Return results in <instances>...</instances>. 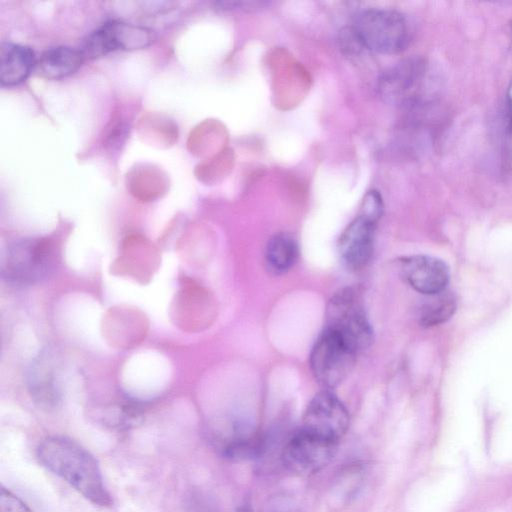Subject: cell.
<instances>
[{
  "label": "cell",
  "instance_id": "obj_1",
  "mask_svg": "<svg viewBox=\"0 0 512 512\" xmlns=\"http://www.w3.org/2000/svg\"><path fill=\"white\" fill-rule=\"evenodd\" d=\"M39 462L95 505L110 506L100 467L93 455L63 436L45 438L37 448Z\"/></svg>",
  "mask_w": 512,
  "mask_h": 512
},
{
  "label": "cell",
  "instance_id": "obj_2",
  "mask_svg": "<svg viewBox=\"0 0 512 512\" xmlns=\"http://www.w3.org/2000/svg\"><path fill=\"white\" fill-rule=\"evenodd\" d=\"M58 249L46 238H25L11 243L3 258L2 275L11 284L29 286L46 279L55 269Z\"/></svg>",
  "mask_w": 512,
  "mask_h": 512
},
{
  "label": "cell",
  "instance_id": "obj_3",
  "mask_svg": "<svg viewBox=\"0 0 512 512\" xmlns=\"http://www.w3.org/2000/svg\"><path fill=\"white\" fill-rule=\"evenodd\" d=\"M352 28L364 49L381 54L403 51L410 39L406 18L390 9L364 10L356 16Z\"/></svg>",
  "mask_w": 512,
  "mask_h": 512
},
{
  "label": "cell",
  "instance_id": "obj_4",
  "mask_svg": "<svg viewBox=\"0 0 512 512\" xmlns=\"http://www.w3.org/2000/svg\"><path fill=\"white\" fill-rule=\"evenodd\" d=\"M356 355L337 332L325 327L309 358L315 380L325 390L337 387L351 371Z\"/></svg>",
  "mask_w": 512,
  "mask_h": 512
},
{
  "label": "cell",
  "instance_id": "obj_5",
  "mask_svg": "<svg viewBox=\"0 0 512 512\" xmlns=\"http://www.w3.org/2000/svg\"><path fill=\"white\" fill-rule=\"evenodd\" d=\"M326 328L337 332L358 354L370 347L373 330L351 288L338 292L329 302Z\"/></svg>",
  "mask_w": 512,
  "mask_h": 512
},
{
  "label": "cell",
  "instance_id": "obj_6",
  "mask_svg": "<svg viewBox=\"0 0 512 512\" xmlns=\"http://www.w3.org/2000/svg\"><path fill=\"white\" fill-rule=\"evenodd\" d=\"M337 442L300 429L286 443L282 461L288 470L308 476L322 470L334 457Z\"/></svg>",
  "mask_w": 512,
  "mask_h": 512
},
{
  "label": "cell",
  "instance_id": "obj_7",
  "mask_svg": "<svg viewBox=\"0 0 512 512\" xmlns=\"http://www.w3.org/2000/svg\"><path fill=\"white\" fill-rule=\"evenodd\" d=\"M152 33L145 27L121 21H109L92 31L80 48L85 59H95L110 52L146 47Z\"/></svg>",
  "mask_w": 512,
  "mask_h": 512
},
{
  "label": "cell",
  "instance_id": "obj_8",
  "mask_svg": "<svg viewBox=\"0 0 512 512\" xmlns=\"http://www.w3.org/2000/svg\"><path fill=\"white\" fill-rule=\"evenodd\" d=\"M350 417L348 410L331 390H322L308 403L302 429L339 442L348 430Z\"/></svg>",
  "mask_w": 512,
  "mask_h": 512
},
{
  "label": "cell",
  "instance_id": "obj_9",
  "mask_svg": "<svg viewBox=\"0 0 512 512\" xmlns=\"http://www.w3.org/2000/svg\"><path fill=\"white\" fill-rule=\"evenodd\" d=\"M400 271L405 281L417 292L432 296L445 291L449 268L445 262L427 255L403 257Z\"/></svg>",
  "mask_w": 512,
  "mask_h": 512
},
{
  "label": "cell",
  "instance_id": "obj_10",
  "mask_svg": "<svg viewBox=\"0 0 512 512\" xmlns=\"http://www.w3.org/2000/svg\"><path fill=\"white\" fill-rule=\"evenodd\" d=\"M376 223L358 215L339 238L341 259L352 270L364 268L373 255Z\"/></svg>",
  "mask_w": 512,
  "mask_h": 512
},
{
  "label": "cell",
  "instance_id": "obj_11",
  "mask_svg": "<svg viewBox=\"0 0 512 512\" xmlns=\"http://www.w3.org/2000/svg\"><path fill=\"white\" fill-rule=\"evenodd\" d=\"M37 58L33 50L25 45L5 43L0 50V83L12 87L24 82L33 69Z\"/></svg>",
  "mask_w": 512,
  "mask_h": 512
},
{
  "label": "cell",
  "instance_id": "obj_12",
  "mask_svg": "<svg viewBox=\"0 0 512 512\" xmlns=\"http://www.w3.org/2000/svg\"><path fill=\"white\" fill-rule=\"evenodd\" d=\"M80 49L56 46L44 51L36 61L35 70L46 79H61L71 75L84 62Z\"/></svg>",
  "mask_w": 512,
  "mask_h": 512
},
{
  "label": "cell",
  "instance_id": "obj_13",
  "mask_svg": "<svg viewBox=\"0 0 512 512\" xmlns=\"http://www.w3.org/2000/svg\"><path fill=\"white\" fill-rule=\"evenodd\" d=\"M30 390L34 401L43 409H54L58 403L60 394L54 384V369L52 358L41 355L31 370Z\"/></svg>",
  "mask_w": 512,
  "mask_h": 512
},
{
  "label": "cell",
  "instance_id": "obj_14",
  "mask_svg": "<svg viewBox=\"0 0 512 512\" xmlns=\"http://www.w3.org/2000/svg\"><path fill=\"white\" fill-rule=\"evenodd\" d=\"M299 247L295 238L285 232L273 235L267 242L264 261L267 270L274 275L289 271L297 261Z\"/></svg>",
  "mask_w": 512,
  "mask_h": 512
},
{
  "label": "cell",
  "instance_id": "obj_15",
  "mask_svg": "<svg viewBox=\"0 0 512 512\" xmlns=\"http://www.w3.org/2000/svg\"><path fill=\"white\" fill-rule=\"evenodd\" d=\"M419 65L413 61H404L385 72L379 79L378 89L388 101L404 97L419 77Z\"/></svg>",
  "mask_w": 512,
  "mask_h": 512
},
{
  "label": "cell",
  "instance_id": "obj_16",
  "mask_svg": "<svg viewBox=\"0 0 512 512\" xmlns=\"http://www.w3.org/2000/svg\"><path fill=\"white\" fill-rule=\"evenodd\" d=\"M431 297L432 299L423 306L420 314L421 324L425 327L445 322L456 310V300L451 293L443 291Z\"/></svg>",
  "mask_w": 512,
  "mask_h": 512
},
{
  "label": "cell",
  "instance_id": "obj_17",
  "mask_svg": "<svg viewBox=\"0 0 512 512\" xmlns=\"http://www.w3.org/2000/svg\"><path fill=\"white\" fill-rule=\"evenodd\" d=\"M383 213V201L376 190L368 191L361 205L360 216L377 224Z\"/></svg>",
  "mask_w": 512,
  "mask_h": 512
},
{
  "label": "cell",
  "instance_id": "obj_18",
  "mask_svg": "<svg viewBox=\"0 0 512 512\" xmlns=\"http://www.w3.org/2000/svg\"><path fill=\"white\" fill-rule=\"evenodd\" d=\"M0 502L3 512H33L23 500L4 487L1 488Z\"/></svg>",
  "mask_w": 512,
  "mask_h": 512
},
{
  "label": "cell",
  "instance_id": "obj_19",
  "mask_svg": "<svg viewBox=\"0 0 512 512\" xmlns=\"http://www.w3.org/2000/svg\"><path fill=\"white\" fill-rule=\"evenodd\" d=\"M506 101H507V106H508V110H509V113L511 115V118H512V79L508 85V88H507V93H506Z\"/></svg>",
  "mask_w": 512,
  "mask_h": 512
},
{
  "label": "cell",
  "instance_id": "obj_20",
  "mask_svg": "<svg viewBox=\"0 0 512 512\" xmlns=\"http://www.w3.org/2000/svg\"><path fill=\"white\" fill-rule=\"evenodd\" d=\"M510 47L512 50V25H511V32H510Z\"/></svg>",
  "mask_w": 512,
  "mask_h": 512
}]
</instances>
